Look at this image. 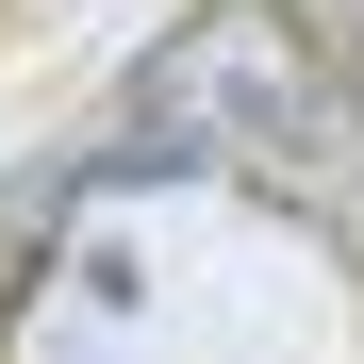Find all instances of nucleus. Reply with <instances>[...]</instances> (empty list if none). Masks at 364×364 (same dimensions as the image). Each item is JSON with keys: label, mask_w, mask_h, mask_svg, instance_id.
I'll return each mask as SVG.
<instances>
[{"label": "nucleus", "mask_w": 364, "mask_h": 364, "mask_svg": "<svg viewBox=\"0 0 364 364\" xmlns=\"http://www.w3.org/2000/svg\"><path fill=\"white\" fill-rule=\"evenodd\" d=\"M116 182H199V166H249V182H331L364 166V116H348V67L282 0H199L149 67H133V116L100 133Z\"/></svg>", "instance_id": "nucleus-1"}, {"label": "nucleus", "mask_w": 364, "mask_h": 364, "mask_svg": "<svg viewBox=\"0 0 364 364\" xmlns=\"http://www.w3.org/2000/svg\"><path fill=\"white\" fill-rule=\"evenodd\" d=\"M282 17H298V33H315V50H331V67L364 83V0H282Z\"/></svg>", "instance_id": "nucleus-2"}]
</instances>
